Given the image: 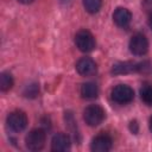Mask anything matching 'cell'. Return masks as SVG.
<instances>
[{
  "mask_svg": "<svg viewBox=\"0 0 152 152\" xmlns=\"http://www.w3.org/2000/svg\"><path fill=\"white\" fill-rule=\"evenodd\" d=\"M46 135L45 131L42 128H36L28 132V134L25 138V145L31 151H38L42 150L45 145Z\"/></svg>",
  "mask_w": 152,
  "mask_h": 152,
  "instance_id": "6da1fadb",
  "label": "cell"
},
{
  "mask_svg": "<svg viewBox=\"0 0 152 152\" xmlns=\"http://www.w3.org/2000/svg\"><path fill=\"white\" fill-rule=\"evenodd\" d=\"M83 119H84L86 124L91 127L99 126L104 120V110L102 107H100L97 104L88 106L83 112Z\"/></svg>",
  "mask_w": 152,
  "mask_h": 152,
  "instance_id": "7a4b0ae2",
  "label": "cell"
},
{
  "mask_svg": "<svg viewBox=\"0 0 152 152\" xmlns=\"http://www.w3.org/2000/svg\"><path fill=\"white\" fill-rule=\"evenodd\" d=\"M75 44L82 52H90L94 50L96 43L94 36L88 30H81L75 36Z\"/></svg>",
  "mask_w": 152,
  "mask_h": 152,
  "instance_id": "3957f363",
  "label": "cell"
},
{
  "mask_svg": "<svg viewBox=\"0 0 152 152\" xmlns=\"http://www.w3.org/2000/svg\"><path fill=\"white\" fill-rule=\"evenodd\" d=\"M112 99L120 104H125L134 99V91L127 84H118L112 90Z\"/></svg>",
  "mask_w": 152,
  "mask_h": 152,
  "instance_id": "277c9868",
  "label": "cell"
},
{
  "mask_svg": "<svg viewBox=\"0 0 152 152\" xmlns=\"http://www.w3.org/2000/svg\"><path fill=\"white\" fill-rule=\"evenodd\" d=\"M7 126L13 132H21L27 126V116L21 110H14L7 116Z\"/></svg>",
  "mask_w": 152,
  "mask_h": 152,
  "instance_id": "5b68a950",
  "label": "cell"
},
{
  "mask_svg": "<svg viewBox=\"0 0 152 152\" xmlns=\"http://www.w3.org/2000/svg\"><path fill=\"white\" fill-rule=\"evenodd\" d=\"M129 50L135 56H142L148 50L147 38L142 33H135L129 40Z\"/></svg>",
  "mask_w": 152,
  "mask_h": 152,
  "instance_id": "8992f818",
  "label": "cell"
},
{
  "mask_svg": "<svg viewBox=\"0 0 152 152\" xmlns=\"http://www.w3.org/2000/svg\"><path fill=\"white\" fill-rule=\"evenodd\" d=\"M112 145H113V140L109 135L99 134L93 139L90 148L91 151H95V152H107L112 148Z\"/></svg>",
  "mask_w": 152,
  "mask_h": 152,
  "instance_id": "52a82bcc",
  "label": "cell"
},
{
  "mask_svg": "<svg viewBox=\"0 0 152 152\" xmlns=\"http://www.w3.org/2000/svg\"><path fill=\"white\" fill-rule=\"evenodd\" d=\"M76 70L82 76H93L96 72L97 66H96V63L91 58L83 57L76 63Z\"/></svg>",
  "mask_w": 152,
  "mask_h": 152,
  "instance_id": "ba28073f",
  "label": "cell"
},
{
  "mask_svg": "<svg viewBox=\"0 0 152 152\" xmlns=\"http://www.w3.org/2000/svg\"><path fill=\"white\" fill-rule=\"evenodd\" d=\"M71 141H70V137L68 134L64 133H57L52 137L51 140V150L56 151V152H63V151H68L70 148Z\"/></svg>",
  "mask_w": 152,
  "mask_h": 152,
  "instance_id": "9c48e42d",
  "label": "cell"
},
{
  "mask_svg": "<svg viewBox=\"0 0 152 152\" xmlns=\"http://www.w3.org/2000/svg\"><path fill=\"white\" fill-rule=\"evenodd\" d=\"M113 20L119 27H127L132 20V13L124 7H118L113 13Z\"/></svg>",
  "mask_w": 152,
  "mask_h": 152,
  "instance_id": "30bf717a",
  "label": "cell"
},
{
  "mask_svg": "<svg viewBox=\"0 0 152 152\" xmlns=\"http://www.w3.org/2000/svg\"><path fill=\"white\" fill-rule=\"evenodd\" d=\"M81 95L82 97L84 99H88V100H91V99H95L99 94V88L95 83L93 82H86L81 86Z\"/></svg>",
  "mask_w": 152,
  "mask_h": 152,
  "instance_id": "8fae6325",
  "label": "cell"
},
{
  "mask_svg": "<svg viewBox=\"0 0 152 152\" xmlns=\"http://www.w3.org/2000/svg\"><path fill=\"white\" fill-rule=\"evenodd\" d=\"M137 64L133 62H121L113 65L112 72L113 74H128L132 71H137Z\"/></svg>",
  "mask_w": 152,
  "mask_h": 152,
  "instance_id": "7c38bea8",
  "label": "cell"
},
{
  "mask_svg": "<svg viewBox=\"0 0 152 152\" xmlns=\"http://www.w3.org/2000/svg\"><path fill=\"white\" fill-rule=\"evenodd\" d=\"M140 96L146 104L152 106V86L148 83H144L140 89Z\"/></svg>",
  "mask_w": 152,
  "mask_h": 152,
  "instance_id": "4fadbf2b",
  "label": "cell"
},
{
  "mask_svg": "<svg viewBox=\"0 0 152 152\" xmlns=\"http://www.w3.org/2000/svg\"><path fill=\"white\" fill-rule=\"evenodd\" d=\"M13 86V77L10 72H2L0 76V89L2 91H7Z\"/></svg>",
  "mask_w": 152,
  "mask_h": 152,
  "instance_id": "5bb4252c",
  "label": "cell"
},
{
  "mask_svg": "<svg viewBox=\"0 0 152 152\" xmlns=\"http://www.w3.org/2000/svg\"><path fill=\"white\" fill-rule=\"evenodd\" d=\"M82 1L86 11L89 13H96L102 5V0H82Z\"/></svg>",
  "mask_w": 152,
  "mask_h": 152,
  "instance_id": "9a60e30c",
  "label": "cell"
},
{
  "mask_svg": "<svg viewBox=\"0 0 152 152\" xmlns=\"http://www.w3.org/2000/svg\"><path fill=\"white\" fill-rule=\"evenodd\" d=\"M39 93V88H38V84L37 83H31V84H27L24 89V95L26 97H30V99H33L38 95Z\"/></svg>",
  "mask_w": 152,
  "mask_h": 152,
  "instance_id": "2e32d148",
  "label": "cell"
},
{
  "mask_svg": "<svg viewBox=\"0 0 152 152\" xmlns=\"http://www.w3.org/2000/svg\"><path fill=\"white\" fill-rule=\"evenodd\" d=\"M144 8L152 14V0H144Z\"/></svg>",
  "mask_w": 152,
  "mask_h": 152,
  "instance_id": "e0dca14e",
  "label": "cell"
},
{
  "mask_svg": "<svg viewBox=\"0 0 152 152\" xmlns=\"http://www.w3.org/2000/svg\"><path fill=\"white\" fill-rule=\"evenodd\" d=\"M18 1L21 2V4H25V5H26V4H31L33 0H18Z\"/></svg>",
  "mask_w": 152,
  "mask_h": 152,
  "instance_id": "ac0fdd59",
  "label": "cell"
},
{
  "mask_svg": "<svg viewBox=\"0 0 152 152\" xmlns=\"http://www.w3.org/2000/svg\"><path fill=\"white\" fill-rule=\"evenodd\" d=\"M148 25L152 28V14H150V17H148Z\"/></svg>",
  "mask_w": 152,
  "mask_h": 152,
  "instance_id": "d6986e66",
  "label": "cell"
},
{
  "mask_svg": "<svg viewBox=\"0 0 152 152\" xmlns=\"http://www.w3.org/2000/svg\"><path fill=\"white\" fill-rule=\"evenodd\" d=\"M148 128H150V131H151V133H152V118L150 119V122H148Z\"/></svg>",
  "mask_w": 152,
  "mask_h": 152,
  "instance_id": "ffe728a7",
  "label": "cell"
}]
</instances>
